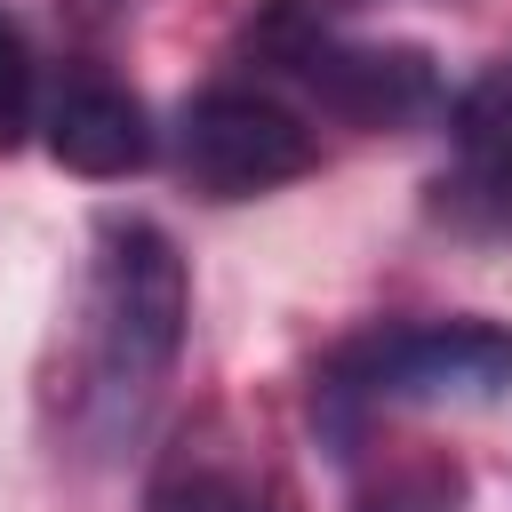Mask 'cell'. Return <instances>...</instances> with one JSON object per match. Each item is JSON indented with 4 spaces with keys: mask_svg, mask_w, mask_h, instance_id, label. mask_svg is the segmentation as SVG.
Segmentation results:
<instances>
[{
    "mask_svg": "<svg viewBox=\"0 0 512 512\" xmlns=\"http://www.w3.org/2000/svg\"><path fill=\"white\" fill-rule=\"evenodd\" d=\"M456 504H464V472L448 456H416V464H392L384 480H368L352 512H456Z\"/></svg>",
    "mask_w": 512,
    "mask_h": 512,
    "instance_id": "8",
    "label": "cell"
},
{
    "mask_svg": "<svg viewBox=\"0 0 512 512\" xmlns=\"http://www.w3.org/2000/svg\"><path fill=\"white\" fill-rule=\"evenodd\" d=\"M176 160L184 176L208 192V200H256V192H280L296 176H312L320 144L312 128L264 96V88H200L184 104V128H176Z\"/></svg>",
    "mask_w": 512,
    "mask_h": 512,
    "instance_id": "4",
    "label": "cell"
},
{
    "mask_svg": "<svg viewBox=\"0 0 512 512\" xmlns=\"http://www.w3.org/2000/svg\"><path fill=\"white\" fill-rule=\"evenodd\" d=\"M48 152H56V168L96 176V184L136 176L152 160V112L112 80H72L48 104Z\"/></svg>",
    "mask_w": 512,
    "mask_h": 512,
    "instance_id": "5",
    "label": "cell"
},
{
    "mask_svg": "<svg viewBox=\"0 0 512 512\" xmlns=\"http://www.w3.org/2000/svg\"><path fill=\"white\" fill-rule=\"evenodd\" d=\"M512 392V328L496 320H416V328H376L344 344L320 368V392L336 408V432H352L360 408H488Z\"/></svg>",
    "mask_w": 512,
    "mask_h": 512,
    "instance_id": "2",
    "label": "cell"
},
{
    "mask_svg": "<svg viewBox=\"0 0 512 512\" xmlns=\"http://www.w3.org/2000/svg\"><path fill=\"white\" fill-rule=\"evenodd\" d=\"M152 512H280V496L208 432H184L152 480Z\"/></svg>",
    "mask_w": 512,
    "mask_h": 512,
    "instance_id": "6",
    "label": "cell"
},
{
    "mask_svg": "<svg viewBox=\"0 0 512 512\" xmlns=\"http://www.w3.org/2000/svg\"><path fill=\"white\" fill-rule=\"evenodd\" d=\"M264 40L280 48V64L304 80V96L352 128H408L440 104V72L424 48H400V40H336V32H312L296 8H272Z\"/></svg>",
    "mask_w": 512,
    "mask_h": 512,
    "instance_id": "3",
    "label": "cell"
},
{
    "mask_svg": "<svg viewBox=\"0 0 512 512\" xmlns=\"http://www.w3.org/2000/svg\"><path fill=\"white\" fill-rule=\"evenodd\" d=\"M184 320H192V280L184 256L160 224L144 216H112L96 240V272H88V368L96 392L112 408H144L176 352H184Z\"/></svg>",
    "mask_w": 512,
    "mask_h": 512,
    "instance_id": "1",
    "label": "cell"
},
{
    "mask_svg": "<svg viewBox=\"0 0 512 512\" xmlns=\"http://www.w3.org/2000/svg\"><path fill=\"white\" fill-rule=\"evenodd\" d=\"M448 136H456L464 192H488L496 208H512V64L480 72V80L456 96Z\"/></svg>",
    "mask_w": 512,
    "mask_h": 512,
    "instance_id": "7",
    "label": "cell"
},
{
    "mask_svg": "<svg viewBox=\"0 0 512 512\" xmlns=\"http://www.w3.org/2000/svg\"><path fill=\"white\" fill-rule=\"evenodd\" d=\"M32 128V48L16 40V24H0V152H16Z\"/></svg>",
    "mask_w": 512,
    "mask_h": 512,
    "instance_id": "9",
    "label": "cell"
}]
</instances>
